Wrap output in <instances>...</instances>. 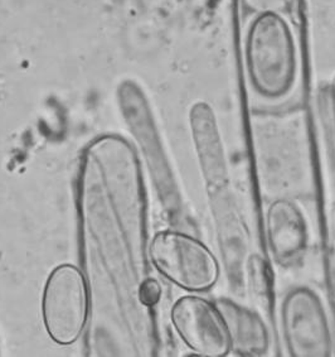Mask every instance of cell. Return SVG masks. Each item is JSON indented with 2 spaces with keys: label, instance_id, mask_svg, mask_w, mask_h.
Masks as SVG:
<instances>
[{
  "label": "cell",
  "instance_id": "cell-1",
  "mask_svg": "<svg viewBox=\"0 0 335 357\" xmlns=\"http://www.w3.org/2000/svg\"><path fill=\"white\" fill-rule=\"evenodd\" d=\"M244 67L252 90L269 101L291 93L299 73L295 34L286 17L255 14L244 34Z\"/></svg>",
  "mask_w": 335,
  "mask_h": 357
},
{
  "label": "cell",
  "instance_id": "cell-2",
  "mask_svg": "<svg viewBox=\"0 0 335 357\" xmlns=\"http://www.w3.org/2000/svg\"><path fill=\"white\" fill-rule=\"evenodd\" d=\"M151 263L173 284L191 293L216 287L221 275L217 258L207 245L185 232L160 231L151 240Z\"/></svg>",
  "mask_w": 335,
  "mask_h": 357
},
{
  "label": "cell",
  "instance_id": "cell-3",
  "mask_svg": "<svg viewBox=\"0 0 335 357\" xmlns=\"http://www.w3.org/2000/svg\"><path fill=\"white\" fill-rule=\"evenodd\" d=\"M42 314L54 342L66 346L79 340L88 317V291L79 268L62 264L53 269L43 291Z\"/></svg>",
  "mask_w": 335,
  "mask_h": 357
},
{
  "label": "cell",
  "instance_id": "cell-4",
  "mask_svg": "<svg viewBox=\"0 0 335 357\" xmlns=\"http://www.w3.org/2000/svg\"><path fill=\"white\" fill-rule=\"evenodd\" d=\"M280 318L286 350L293 357H329L334 336L328 314L316 291L297 287L283 298Z\"/></svg>",
  "mask_w": 335,
  "mask_h": 357
},
{
  "label": "cell",
  "instance_id": "cell-5",
  "mask_svg": "<svg viewBox=\"0 0 335 357\" xmlns=\"http://www.w3.org/2000/svg\"><path fill=\"white\" fill-rule=\"evenodd\" d=\"M171 321L178 336L197 356L230 355V338L216 303L194 294L180 297L171 307Z\"/></svg>",
  "mask_w": 335,
  "mask_h": 357
},
{
  "label": "cell",
  "instance_id": "cell-6",
  "mask_svg": "<svg viewBox=\"0 0 335 357\" xmlns=\"http://www.w3.org/2000/svg\"><path fill=\"white\" fill-rule=\"evenodd\" d=\"M189 126L208 196L221 195L227 191L230 171L222 134L213 107L205 101H197L189 112Z\"/></svg>",
  "mask_w": 335,
  "mask_h": 357
},
{
  "label": "cell",
  "instance_id": "cell-7",
  "mask_svg": "<svg viewBox=\"0 0 335 357\" xmlns=\"http://www.w3.org/2000/svg\"><path fill=\"white\" fill-rule=\"evenodd\" d=\"M266 241L277 264L293 266L302 261L309 245L308 221L294 201L277 199L266 211Z\"/></svg>",
  "mask_w": 335,
  "mask_h": 357
},
{
  "label": "cell",
  "instance_id": "cell-8",
  "mask_svg": "<svg viewBox=\"0 0 335 357\" xmlns=\"http://www.w3.org/2000/svg\"><path fill=\"white\" fill-rule=\"evenodd\" d=\"M216 305L228 333L231 352L243 357L263 356L269 352V327L260 313L230 298H219Z\"/></svg>",
  "mask_w": 335,
  "mask_h": 357
},
{
  "label": "cell",
  "instance_id": "cell-9",
  "mask_svg": "<svg viewBox=\"0 0 335 357\" xmlns=\"http://www.w3.org/2000/svg\"><path fill=\"white\" fill-rule=\"evenodd\" d=\"M249 287L254 299L265 311L270 312L272 307V271L269 263L260 255H252L247 261Z\"/></svg>",
  "mask_w": 335,
  "mask_h": 357
},
{
  "label": "cell",
  "instance_id": "cell-10",
  "mask_svg": "<svg viewBox=\"0 0 335 357\" xmlns=\"http://www.w3.org/2000/svg\"><path fill=\"white\" fill-rule=\"evenodd\" d=\"M247 14L275 12L285 17L295 18L300 12L302 0H238Z\"/></svg>",
  "mask_w": 335,
  "mask_h": 357
},
{
  "label": "cell",
  "instance_id": "cell-11",
  "mask_svg": "<svg viewBox=\"0 0 335 357\" xmlns=\"http://www.w3.org/2000/svg\"><path fill=\"white\" fill-rule=\"evenodd\" d=\"M162 298V287L157 279L148 278L140 284L139 301L145 307H154Z\"/></svg>",
  "mask_w": 335,
  "mask_h": 357
}]
</instances>
